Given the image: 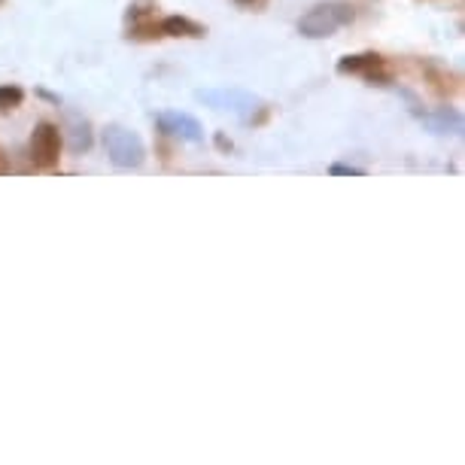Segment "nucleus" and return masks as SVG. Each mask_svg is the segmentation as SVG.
<instances>
[{"label": "nucleus", "mask_w": 465, "mask_h": 465, "mask_svg": "<svg viewBox=\"0 0 465 465\" xmlns=\"http://www.w3.org/2000/svg\"><path fill=\"white\" fill-rule=\"evenodd\" d=\"M356 19V10L347 0H326V4L310 6L305 16L298 19V34L310 37V40H322V37H331L338 28L350 25Z\"/></svg>", "instance_id": "obj_1"}, {"label": "nucleus", "mask_w": 465, "mask_h": 465, "mask_svg": "<svg viewBox=\"0 0 465 465\" xmlns=\"http://www.w3.org/2000/svg\"><path fill=\"white\" fill-rule=\"evenodd\" d=\"M73 152H86L92 146V135H88V125L83 122V128H73Z\"/></svg>", "instance_id": "obj_9"}, {"label": "nucleus", "mask_w": 465, "mask_h": 465, "mask_svg": "<svg viewBox=\"0 0 465 465\" xmlns=\"http://www.w3.org/2000/svg\"><path fill=\"white\" fill-rule=\"evenodd\" d=\"M329 174L331 176H365V171H362V167H353V165H331Z\"/></svg>", "instance_id": "obj_10"}, {"label": "nucleus", "mask_w": 465, "mask_h": 465, "mask_svg": "<svg viewBox=\"0 0 465 465\" xmlns=\"http://www.w3.org/2000/svg\"><path fill=\"white\" fill-rule=\"evenodd\" d=\"M234 4L243 6V10H262V6L268 4V0H234Z\"/></svg>", "instance_id": "obj_11"}, {"label": "nucleus", "mask_w": 465, "mask_h": 465, "mask_svg": "<svg viewBox=\"0 0 465 465\" xmlns=\"http://www.w3.org/2000/svg\"><path fill=\"white\" fill-rule=\"evenodd\" d=\"M0 174H6V155H4V150H0Z\"/></svg>", "instance_id": "obj_12"}, {"label": "nucleus", "mask_w": 465, "mask_h": 465, "mask_svg": "<svg viewBox=\"0 0 465 465\" xmlns=\"http://www.w3.org/2000/svg\"><path fill=\"white\" fill-rule=\"evenodd\" d=\"M423 122L429 125L435 135H462V116L453 107H441L438 113L423 116Z\"/></svg>", "instance_id": "obj_7"}, {"label": "nucleus", "mask_w": 465, "mask_h": 465, "mask_svg": "<svg viewBox=\"0 0 465 465\" xmlns=\"http://www.w3.org/2000/svg\"><path fill=\"white\" fill-rule=\"evenodd\" d=\"M28 155H31V165L40 167V171H49V167L58 165L61 159V131L52 122H40L31 135V143H28Z\"/></svg>", "instance_id": "obj_3"}, {"label": "nucleus", "mask_w": 465, "mask_h": 465, "mask_svg": "<svg viewBox=\"0 0 465 465\" xmlns=\"http://www.w3.org/2000/svg\"><path fill=\"white\" fill-rule=\"evenodd\" d=\"M159 28L165 37H186V40H201L207 34L204 25H198V21H192L186 16H167L159 21Z\"/></svg>", "instance_id": "obj_6"}, {"label": "nucleus", "mask_w": 465, "mask_h": 465, "mask_svg": "<svg viewBox=\"0 0 465 465\" xmlns=\"http://www.w3.org/2000/svg\"><path fill=\"white\" fill-rule=\"evenodd\" d=\"M338 73H362L371 86H387L389 83V70L387 61L378 55V52H362V55H347L338 61Z\"/></svg>", "instance_id": "obj_4"}, {"label": "nucleus", "mask_w": 465, "mask_h": 465, "mask_svg": "<svg viewBox=\"0 0 465 465\" xmlns=\"http://www.w3.org/2000/svg\"><path fill=\"white\" fill-rule=\"evenodd\" d=\"M103 146L116 167H140L146 161V146L135 131L122 128V125H110L103 131Z\"/></svg>", "instance_id": "obj_2"}, {"label": "nucleus", "mask_w": 465, "mask_h": 465, "mask_svg": "<svg viewBox=\"0 0 465 465\" xmlns=\"http://www.w3.org/2000/svg\"><path fill=\"white\" fill-rule=\"evenodd\" d=\"M159 128L165 135H171L176 140H186V143H201L204 140V128L198 119H192L186 113H159Z\"/></svg>", "instance_id": "obj_5"}, {"label": "nucleus", "mask_w": 465, "mask_h": 465, "mask_svg": "<svg viewBox=\"0 0 465 465\" xmlns=\"http://www.w3.org/2000/svg\"><path fill=\"white\" fill-rule=\"evenodd\" d=\"M21 101H25V92L19 86H0V113L21 107Z\"/></svg>", "instance_id": "obj_8"}]
</instances>
